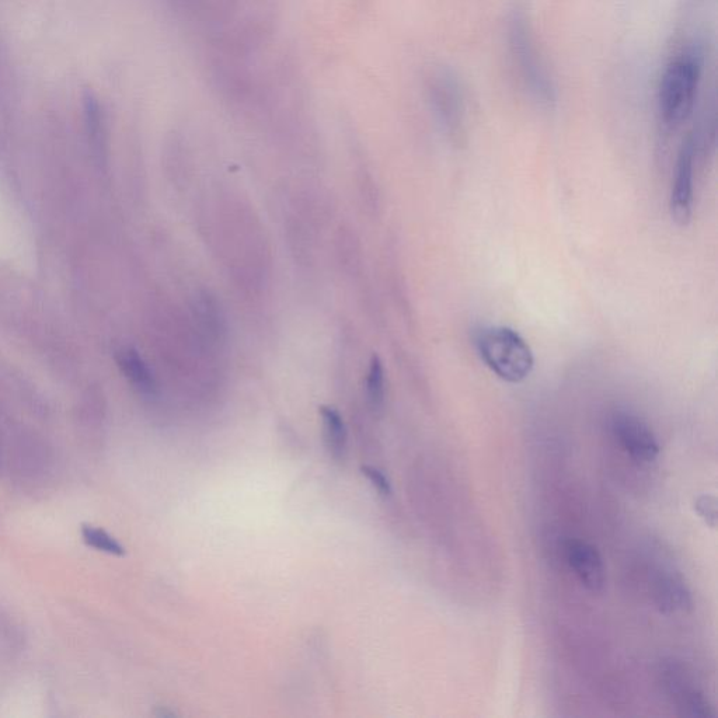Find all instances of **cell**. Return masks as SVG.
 <instances>
[{
  "label": "cell",
  "mask_w": 718,
  "mask_h": 718,
  "mask_svg": "<svg viewBox=\"0 0 718 718\" xmlns=\"http://www.w3.org/2000/svg\"><path fill=\"white\" fill-rule=\"evenodd\" d=\"M702 73V52L697 50L679 52L665 68L658 89V107L668 127H678L692 114Z\"/></svg>",
  "instance_id": "6da1fadb"
},
{
  "label": "cell",
  "mask_w": 718,
  "mask_h": 718,
  "mask_svg": "<svg viewBox=\"0 0 718 718\" xmlns=\"http://www.w3.org/2000/svg\"><path fill=\"white\" fill-rule=\"evenodd\" d=\"M476 348L486 367L505 382L525 381L535 367L531 347L510 327H483L477 331Z\"/></svg>",
  "instance_id": "7a4b0ae2"
},
{
  "label": "cell",
  "mask_w": 718,
  "mask_h": 718,
  "mask_svg": "<svg viewBox=\"0 0 718 718\" xmlns=\"http://www.w3.org/2000/svg\"><path fill=\"white\" fill-rule=\"evenodd\" d=\"M508 45L526 92L540 106L552 107L557 101L556 83L536 48L531 26L522 13H515L508 23Z\"/></svg>",
  "instance_id": "3957f363"
},
{
  "label": "cell",
  "mask_w": 718,
  "mask_h": 718,
  "mask_svg": "<svg viewBox=\"0 0 718 718\" xmlns=\"http://www.w3.org/2000/svg\"><path fill=\"white\" fill-rule=\"evenodd\" d=\"M427 96L432 111L452 137L459 138L465 127V93L451 71L437 69L427 79Z\"/></svg>",
  "instance_id": "277c9868"
},
{
  "label": "cell",
  "mask_w": 718,
  "mask_h": 718,
  "mask_svg": "<svg viewBox=\"0 0 718 718\" xmlns=\"http://www.w3.org/2000/svg\"><path fill=\"white\" fill-rule=\"evenodd\" d=\"M246 0H165L181 24L197 31L202 40L214 36L239 12Z\"/></svg>",
  "instance_id": "5b68a950"
},
{
  "label": "cell",
  "mask_w": 718,
  "mask_h": 718,
  "mask_svg": "<svg viewBox=\"0 0 718 718\" xmlns=\"http://www.w3.org/2000/svg\"><path fill=\"white\" fill-rule=\"evenodd\" d=\"M612 432L623 451L637 462H653L660 455V444L654 432L641 418L627 411L612 417Z\"/></svg>",
  "instance_id": "8992f818"
},
{
  "label": "cell",
  "mask_w": 718,
  "mask_h": 718,
  "mask_svg": "<svg viewBox=\"0 0 718 718\" xmlns=\"http://www.w3.org/2000/svg\"><path fill=\"white\" fill-rule=\"evenodd\" d=\"M696 139L683 141L676 159L674 183H672L669 209L678 225L686 226L693 215V179H695Z\"/></svg>",
  "instance_id": "52a82bcc"
},
{
  "label": "cell",
  "mask_w": 718,
  "mask_h": 718,
  "mask_svg": "<svg viewBox=\"0 0 718 718\" xmlns=\"http://www.w3.org/2000/svg\"><path fill=\"white\" fill-rule=\"evenodd\" d=\"M568 566L577 575L581 584L598 594L605 587V566L596 547L581 540H568L564 546Z\"/></svg>",
  "instance_id": "ba28073f"
},
{
  "label": "cell",
  "mask_w": 718,
  "mask_h": 718,
  "mask_svg": "<svg viewBox=\"0 0 718 718\" xmlns=\"http://www.w3.org/2000/svg\"><path fill=\"white\" fill-rule=\"evenodd\" d=\"M667 674L669 693L674 697L676 704H678L679 709L683 711L685 716H711L709 700L704 697L703 693L693 683L689 682L686 676L678 674L676 669H669Z\"/></svg>",
  "instance_id": "9c48e42d"
},
{
  "label": "cell",
  "mask_w": 718,
  "mask_h": 718,
  "mask_svg": "<svg viewBox=\"0 0 718 718\" xmlns=\"http://www.w3.org/2000/svg\"><path fill=\"white\" fill-rule=\"evenodd\" d=\"M655 605L662 613L683 612L692 605L690 592L682 578L672 574H664L657 578L654 585Z\"/></svg>",
  "instance_id": "30bf717a"
},
{
  "label": "cell",
  "mask_w": 718,
  "mask_h": 718,
  "mask_svg": "<svg viewBox=\"0 0 718 718\" xmlns=\"http://www.w3.org/2000/svg\"><path fill=\"white\" fill-rule=\"evenodd\" d=\"M322 418L324 442L331 458L341 460L347 452L348 434L344 418L340 411L331 406H323L320 409Z\"/></svg>",
  "instance_id": "8fae6325"
},
{
  "label": "cell",
  "mask_w": 718,
  "mask_h": 718,
  "mask_svg": "<svg viewBox=\"0 0 718 718\" xmlns=\"http://www.w3.org/2000/svg\"><path fill=\"white\" fill-rule=\"evenodd\" d=\"M118 364L123 369L124 375L144 395H155L158 386L151 369L145 364L144 359L137 351L127 348L118 354Z\"/></svg>",
  "instance_id": "7c38bea8"
},
{
  "label": "cell",
  "mask_w": 718,
  "mask_h": 718,
  "mask_svg": "<svg viewBox=\"0 0 718 718\" xmlns=\"http://www.w3.org/2000/svg\"><path fill=\"white\" fill-rule=\"evenodd\" d=\"M365 389H367V399L372 409L381 410L386 399V381L385 368H383L381 358L378 355H374L371 362H369Z\"/></svg>",
  "instance_id": "4fadbf2b"
},
{
  "label": "cell",
  "mask_w": 718,
  "mask_h": 718,
  "mask_svg": "<svg viewBox=\"0 0 718 718\" xmlns=\"http://www.w3.org/2000/svg\"><path fill=\"white\" fill-rule=\"evenodd\" d=\"M80 533H82L83 542H85L87 546L99 550V552L117 557H123L125 553H127L125 547L121 545L114 536L104 531V529L96 528V526L92 525H83Z\"/></svg>",
  "instance_id": "5bb4252c"
},
{
  "label": "cell",
  "mask_w": 718,
  "mask_h": 718,
  "mask_svg": "<svg viewBox=\"0 0 718 718\" xmlns=\"http://www.w3.org/2000/svg\"><path fill=\"white\" fill-rule=\"evenodd\" d=\"M361 473L369 480V483L375 487V490L383 497L392 496V484L385 473L375 466L364 465L361 467Z\"/></svg>",
  "instance_id": "9a60e30c"
},
{
  "label": "cell",
  "mask_w": 718,
  "mask_h": 718,
  "mask_svg": "<svg viewBox=\"0 0 718 718\" xmlns=\"http://www.w3.org/2000/svg\"><path fill=\"white\" fill-rule=\"evenodd\" d=\"M696 511L700 517L704 519L710 526H716L717 507L716 498L711 496H702L697 498Z\"/></svg>",
  "instance_id": "2e32d148"
}]
</instances>
